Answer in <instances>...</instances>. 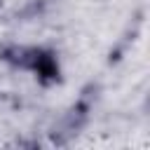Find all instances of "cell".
Here are the masks:
<instances>
[{
  "label": "cell",
  "mask_w": 150,
  "mask_h": 150,
  "mask_svg": "<svg viewBox=\"0 0 150 150\" xmlns=\"http://www.w3.org/2000/svg\"><path fill=\"white\" fill-rule=\"evenodd\" d=\"M45 9V2H30L23 12H21V16H35V14H40Z\"/></svg>",
  "instance_id": "3"
},
{
  "label": "cell",
  "mask_w": 150,
  "mask_h": 150,
  "mask_svg": "<svg viewBox=\"0 0 150 150\" xmlns=\"http://www.w3.org/2000/svg\"><path fill=\"white\" fill-rule=\"evenodd\" d=\"M33 73L38 75V80L42 84H54L61 80V68H59V61H56V54L52 49H45L40 47L38 52V59H35V66H33Z\"/></svg>",
  "instance_id": "2"
},
{
  "label": "cell",
  "mask_w": 150,
  "mask_h": 150,
  "mask_svg": "<svg viewBox=\"0 0 150 150\" xmlns=\"http://www.w3.org/2000/svg\"><path fill=\"white\" fill-rule=\"evenodd\" d=\"M38 52H40V47H26V45H14V42L0 45V59L21 70H33Z\"/></svg>",
  "instance_id": "1"
}]
</instances>
